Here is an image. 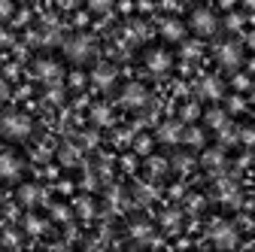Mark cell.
Listing matches in <instances>:
<instances>
[{
	"mask_svg": "<svg viewBox=\"0 0 255 252\" xmlns=\"http://www.w3.org/2000/svg\"><path fill=\"white\" fill-rule=\"evenodd\" d=\"M0 134H3L6 140H27L30 134H34V122H30V116L27 113H21V110H9V113H3L0 116Z\"/></svg>",
	"mask_w": 255,
	"mask_h": 252,
	"instance_id": "6da1fadb",
	"label": "cell"
},
{
	"mask_svg": "<svg viewBox=\"0 0 255 252\" xmlns=\"http://www.w3.org/2000/svg\"><path fill=\"white\" fill-rule=\"evenodd\" d=\"M64 46V55H67L73 64H85V61L94 58V52H98V46H94V40L88 34H73L61 43Z\"/></svg>",
	"mask_w": 255,
	"mask_h": 252,
	"instance_id": "7a4b0ae2",
	"label": "cell"
},
{
	"mask_svg": "<svg viewBox=\"0 0 255 252\" xmlns=\"http://www.w3.org/2000/svg\"><path fill=\"white\" fill-rule=\"evenodd\" d=\"M210 240H213V246H219V249H234V246L240 243L237 228H234L231 222H225V219H216V222L210 225Z\"/></svg>",
	"mask_w": 255,
	"mask_h": 252,
	"instance_id": "3957f363",
	"label": "cell"
},
{
	"mask_svg": "<svg viewBox=\"0 0 255 252\" xmlns=\"http://www.w3.org/2000/svg\"><path fill=\"white\" fill-rule=\"evenodd\" d=\"M188 27L195 30L198 37H213L216 30H219V18H216V12H213V9L198 6L195 12H191V18H188Z\"/></svg>",
	"mask_w": 255,
	"mask_h": 252,
	"instance_id": "277c9868",
	"label": "cell"
},
{
	"mask_svg": "<svg viewBox=\"0 0 255 252\" xmlns=\"http://www.w3.org/2000/svg\"><path fill=\"white\" fill-rule=\"evenodd\" d=\"M216 61H219L225 70H240V64H243V46L234 43V40L219 43V46H216Z\"/></svg>",
	"mask_w": 255,
	"mask_h": 252,
	"instance_id": "5b68a950",
	"label": "cell"
},
{
	"mask_svg": "<svg viewBox=\"0 0 255 252\" xmlns=\"http://www.w3.org/2000/svg\"><path fill=\"white\" fill-rule=\"evenodd\" d=\"M34 79H40L43 85H58L64 79V70L55 58H37L34 61Z\"/></svg>",
	"mask_w": 255,
	"mask_h": 252,
	"instance_id": "8992f818",
	"label": "cell"
},
{
	"mask_svg": "<svg viewBox=\"0 0 255 252\" xmlns=\"http://www.w3.org/2000/svg\"><path fill=\"white\" fill-rule=\"evenodd\" d=\"M119 104L128 107V110H143V107L149 104L146 85H143V82H128V85L122 88V94H119Z\"/></svg>",
	"mask_w": 255,
	"mask_h": 252,
	"instance_id": "52a82bcc",
	"label": "cell"
},
{
	"mask_svg": "<svg viewBox=\"0 0 255 252\" xmlns=\"http://www.w3.org/2000/svg\"><path fill=\"white\" fill-rule=\"evenodd\" d=\"M21 173H24L21 155H15L12 149H3V152H0V179H3V182H15Z\"/></svg>",
	"mask_w": 255,
	"mask_h": 252,
	"instance_id": "ba28073f",
	"label": "cell"
},
{
	"mask_svg": "<svg viewBox=\"0 0 255 252\" xmlns=\"http://www.w3.org/2000/svg\"><path fill=\"white\" fill-rule=\"evenodd\" d=\"M143 61H146V70L155 73V76H164V73L173 67V55H170L167 49H149Z\"/></svg>",
	"mask_w": 255,
	"mask_h": 252,
	"instance_id": "9c48e42d",
	"label": "cell"
},
{
	"mask_svg": "<svg viewBox=\"0 0 255 252\" xmlns=\"http://www.w3.org/2000/svg\"><path fill=\"white\" fill-rule=\"evenodd\" d=\"M91 82L98 85L101 91H113L116 82H119V70H116L113 64H94V70H91Z\"/></svg>",
	"mask_w": 255,
	"mask_h": 252,
	"instance_id": "30bf717a",
	"label": "cell"
},
{
	"mask_svg": "<svg viewBox=\"0 0 255 252\" xmlns=\"http://www.w3.org/2000/svg\"><path fill=\"white\" fill-rule=\"evenodd\" d=\"M182 122H176V119H170V122H161L158 125V131H155V140L158 143H167V146H176V143H182Z\"/></svg>",
	"mask_w": 255,
	"mask_h": 252,
	"instance_id": "8fae6325",
	"label": "cell"
},
{
	"mask_svg": "<svg viewBox=\"0 0 255 252\" xmlns=\"http://www.w3.org/2000/svg\"><path fill=\"white\" fill-rule=\"evenodd\" d=\"M198 94H201L204 101H222V94H225V82H222L219 76H201Z\"/></svg>",
	"mask_w": 255,
	"mask_h": 252,
	"instance_id": "7c38bea8",
	"label": "cell"
},
{
	"mask_svg": "<svg viewBox=\"0 0 255 252\" xmlns=\"http://www.w3.org/2000/svg\"><path fill=\"white\" fill-rule=\"evenodd\" d=\"M18 201H21L24 207H37V204L46 201V188L37 185V182H24V185L18 188Z\"/></svg>",
	"mask_w": 255,
	"mask_h": 252,
	"instance_id": "4fadbf2b",
	"label": "cell"
},
{
	"mask_svg": "<svg viewBox=\"0 0 255 252\" xmlns=\"http://www.w3.org/2000/svg\"><path fill=\"white\" fill-rule=\"evenodd\" d=\"M161 37L167 43H182L185 40V24L179 18H164L161 21Z\"/></svg>",
	"mask_w": 255,
	"mask_h": 252,
	"instance_id": "5bb4252c",
	"label": "cell"
},
{
	"mask_svg": "<svg viewBox=\"0 0 255 252\" xmlns=\"http://www.w3.org/2000/svg\"><path fill=\"white\" fill-rule=\"evenodd\" d=\"M201 164H204L207 170H222V167H225V149H222V146L207 149V152L201 155Z\"/></svg>",
	"mask_w": 255,
	"mask_h": 252,
	"instance_id": "9a60e30c",
	"label": "cell"
},
{
	"mask_svg": "<svg viewBox=\"0 0 255 252\" xmlns=\"http://www.w3.org/2000/svg\"><path fill=\"white\" fill-rule=\"evenodd\" d=\"M79 155H82V149H79L76 143H64V146L58 149V161H61L64 167H76V164H79Z\"/></svg>",
	"mask_w": 255,
	"mask_h": 252,
	"instance_id": "2e32d148",
	"label": "cell"
},
{
	"mask_svg": "<svg viewBox=\"0 0 255 252\" xmlns=\"http://www.w3.org/2000/svg\"><path fill=\"white\" fill-rule=\"evenodd\" d=\"M21 228H24L27 234H34V237H37V234H46L49 222H46V219H40L37 213H27V216H24V222H21Z\"/></svg>",
	"mask_w": 255,
	"mask_h": 252,
	"instance_id": "e0dca14e",
	"label": "cell"
},
{
	"mask_svg": "<svg viewBox=\"0 0 255 252\" xmlns=\"http://www.w3.org/2000/svg\"><path fill=\"white\" fill-rule=\"evenodd\" d=\"M204 122H207V128L219 131V128H225V125H228V113H225V110H219V107H213V110L204 113Z\"/></svg>",
	"mask_w": 255,
	"mask_h": 252,
	"instance_id": "ac0fdd59",
	"label": "cell"
},
{
	"mask_svg": "<svg viewBox=\"0 0 255 252\" xmlns=\"http://www.w3.org/2000/svg\"><path fill=\"white\" fill-rule=\"evenodd\" d=\"M152 234H155V228H152L149 222H143V219L131 225V237H134L137 243H152Z\"/></svg>",
	"mask_w": 255,
	"mask_h": 252,
	"instance_id": "d6986e66",
	"label": "cell"
},
{
	"mask_svg": "<svg viewBox=\"0 0 255 252\" xmlns=\"http://www.w3.org/2000/svg\"><path fill=\"white\" fill-rule=\"evenodd\" d=\"M179 222H182V213H179L176 207H170V210L161 213V228H164V231H176Z\"/></svg>",
	"mask_w": 255,
	"mask_h": 252,
	"instance_id": "ffe728a7",
	"label": "cell"
},
{
	"mask_svg": "<svg viewBox=\"0 0 255 252\" xmlns=\"http://www.w3.org/2000/svg\"><path fill=\"white\" fill-rule=\"evenodd\" d=\"M170 167H173L176 173H188L191 167H195V158H191L188 152H176V155H173V161H170Z\"/></svg>",
	"mask_w": 255,
	"mask_h": 252,
	"instance_id": "44dd1931",
	"label": "cell"
},
{
	"mask_svg": "<svg viewBox=\"0 0 255 252\" xmlns=\"http://www.w3.org/2000/svg\"><path fill=\"white\" fill-rule=\"evenodd\" d=\"M219 201H225V204H237L240 201V195H237V185L234 182H219Z\"/></svg>",
	"mask_w": 255,
	"mask_h": 252,
	"instance_id": "7402d4cb",
	"label": "cell"
},
{
	"mask_svg": "<svg viewBox=\"0 0 255 252\" xmlns=\"http://www.w3.org/2000/svg\"><path fill=\"white\" fill-rule=\"evenodd\" d=\"M91 122H94V125H113V110H110L107 104L91 107Z\"/></svg>",
	"mask_w": 255,
	"mask_h": 252,
	"instance_id": "603a6c76",
	"label": "cell"
},
{
	"mask_svg": "<svg viewBox=\"0 0 255 252\" xmlns=\"http://www.w3.org/2000/svg\"><path fill=\"white\" fill-rule=\"evenodd\" d=\"M107 201H110V207H113V210H122V207H128V195H125V188H119V185L107 188Z\"/></svg>",
	"mask_w": 255,
	"mask_h": 252,
	"instance_id": "cb8c5ba5",
	"label": "cell"
},
{
	"mask_svg": "<svg viewBox=\"0 0 255 252\" xmlns=\"http://www.w3.org/2000/svg\"><path fill=\"white\" fill-rule=\"evenodd\" d=\"M182 140H185L188 146H195V149H198V146H204V131L191 125V128H185V131H182Z\"/></svg>",
	"mask_w": 255,
	"mask_h": 252,
	"instance_id": "d4e9b609",
	"label": "cell"
},
{
	"mask_svg": "<svg viewBox=\"0 0 255 252\" xmlns=\"http://www.w3.org/2000/svg\"><path fill=\"white\" fill-rule=\"evenodd\" d=\"M76 213H79L82 219H91L94 213H98V207H94L91 198H79V201H76Z\"/></svg>",
	"mask_w": 255,
	"mask_h": 252,
	"instance_id": "484cf974",
	"label": "cell"
},
{
	"mask_svg": "<svg viewBox=\"0 0 255 252\" xmlns=\"http://www.w3.org/2000/svg\"><path fill=\"white\" fill-rule=\"evenodd\" d=\"M46 104H52V107L64 104V85H61V82H58V85H49V91H46Z\"/></svg>",
	"mask_w": 255,
	"mask_h": 252,
	"instance_id": "4316f807",
	"label": "cell"
},
{
	"mask_svg": "<svg viewBox=\"0 0 255 252\" xmlns=\"http://www.w3.org/2000/svg\"><path fill=\"white\" fill-rule=\"evenodd\" d=\"M128 40H134V43L146 40V24L143 21H131V24H128Z\"/></svg>",
	"mask_w": 255,
	"mask_h": 252,
	"instance_id": "83f0119b",
	"label": "cell"
},
{
	"mask_svg": "<svg viewBox=\"0 0 255 252\" xmlns=\"http://www.w3.org/2000/svg\"><path fill=\"white\" fill-rule=\"evenodd\" d=\"M219 137H222V143H237V140H240V128L225 125V128H219Z\"/></svg>",
	"mask_w": 255,
	"mask_h": 252,
	"instance_id": "f1b7e54d",
	"label": "cell"
},
{
	"mask_svg": "<svg viewBox=\"0 0 255 252\" xmlns=\"http://www.w3.org/2000/svg\"><path fill=\"white\" fill-rule=\"evenodd\" d=\"M167 167H170V164H167L164 158H155V155L149 158V173H152V176H161V173H164Z\"/></svg>",
	"mask_w": 255,
	"mask_h": 252,
	"instance_id": "f546056e",
	"label": "cell"
},
{
	"mask_svg": "<svg viewBox=\"0 0 255 252\" xmlns=\"http://www.w3.org/2000/svg\"><path fill=\"white\" fill-rule=\"evenodd\" d=\"M134 198H137L140 204H149V201L155 198V188H149V185H137V188H134Z\"/></svg>",
	"mask_w": 255,
	"mask_h": 252,
	"instance_id": "4dcf8cb0",
	"label": "cell"
},
{
	"mask_svg": "<svg viewBox=\"0 0 255 252\" xmlns=\"http://www.w3.org/2000/svg\"><path fill=\"white\" fill-rule=\"evenodd\" d=\"M179 116H182V122H195V119L201 116V107H198V104H185V107L179 110Z\"/></svg>",
	"mask_w": 255,
	"mask_h": 252,
	"instance_id": "1f68e13d",
	"label": "cell"
},
{
	"mask_svg": "<svg viewBox=\"0 0 255 252\" xmlns=\"http://www.w3.org/2000/svg\"><path fill=\"white\" fill-rule=\"evenodd\" d=\"M52 219H55V222H70V207L55 204V207H52Z\"/></svg>",
	"mask_w": 255,
	"mask_h": 252,
	"instance_id": "d6a6232c",
	"label": "cell"
},
{
	"mask_svg": "<svg viewBox=\"0 0 255 252\" xmlns=\"http://www.w3.org/2000/svg\"><path fill=\"white\" fill-rule=\"evenodd\" d=\"M88 9L98 12V15H101V12H110V9H113V0H88Z\"/></svg>",
	"mask_w": 255,
	"mask_h": 252,
	"instance_id": "836d02e7",
	"label": "cell"
},
{
	"mask_svg": "<svg viewBox=\"0 0 255 252\" xmlns=\"http://www.w3.org/2000/svg\"><path fill=\"white\" fill-rule=\"evenodd\" d=\"M198 55H201V46H198V43H182V58L195 61Z\"/></svg>",
	"mask_w": 255,
	"mask_h": 252,
	"instance_id": "e575fe53",
	"label": "cell"
},
{
	"mask_svg": "<svg viewBox=\"0 0 255 252\" xmlns=\"http://www.w3.org/2000/svg\"><path fill=\"white\" fill-rule=\"evenodd\" d=\"M225 24H228V30H240V27H243V15H240V12H231V15L225 18Z\"/></svg>",
	"mask_w": 255,
	"mask_h": 252,
	"instance_id": "d590c367",
	"label": "cell"
},
{
	"mask_svg": "<svg viewBox=\"0 0 255 252\" xmlns=\"http://www.w3.org/2000/svg\"><path fill=\"white\" fill-rule=\"evenodd\" d=\"M15 12V0H0V18H9Z\"/></svg>",
	"mask_w": 255,
	"mask_h": 252,
	"instance_id": "8d00e7d4",
	"label": "cell"
},
{
	"mask_svg": "<svg viewBox=\"0 0 255 252\" xmlns=\"http://www.w3.org/2000/svg\"><path fill=\"white\" fill-rule=\"evenodd\" d=\"M204 204H207V201H204L201 195H191V198H188V210H191V213H201Z\"/></svg>",
	"mask_w": 255,
	"mask_h": 252,
	"instance_id": "74e56055",
	"label": "cell"
},
{
	"mask_svg": "<svg viewBox=\"0 0 255 252\" xmlns=\"http://www.w3.org/2000/svg\"><path fill=\"white\" fill-rule=\"evenodd\" d=\"M134 149H137L140 155H149V149H152V140H149V137H140V140L134 143Z\"/></svg>",
	"mask_w": 255,
	"mask_h": 252,
	"instance_id": "f35d334b",
	"label": "cell"
},
{
	"mask_svg": "<svg viewBox=\"0 0 255 252\" xmlns=\"http://www.w3.org/2000/svg\"><path fill=\"white\" fill-rule=\"evenodd\" d=\"M9 94H12V91H9V82L0 76V104H6V101H9Z\"/></svg>",
	"mask_w": 255,
	"mask_h": 252,
	"instance_id": "ab89813d",
	"label": "cell"
},
{
	"mask_svg": "<svg viewBox=\"0 0 255 252\" xmlns=\"http://www.w3.org/2000/svg\"><path fill=\"white\" fill-rule=\"evenodd\" d=\"M234 85H237L240 91H246V88H249L252 82H249V76H243V73H237V76H234Z\"/></svg>",
	"mask_w": 255,
	"mask_h": 252,
	"instance_id": "60d3db41",
	"label": "cell"
},
{
	"mask_svg": "<svg viewBox=\"0 0 255 252\" xmlns=\"http://www.w3.org/2000/svg\"><path fill=\"white\" fill-rule=\"evenodd\" d=\"M55 3H58L61 9H76V6L82 3V0H55Z\"/></svg>",
	"mask_w": 255,
	"mask_h": 252,
	"instance_id": "b9f144b4",
	"label": "cell"
},
{
	"mask_svg": "<svg viewBox=\"0 0 255 252\" xmlns=\"http://www.w3.org/2000/svg\"><path fill=\"white\" fill-rule=\"evenodd\" d=\"M82 85H85V76L82 73H73L70 76V88H82Z\"/></svg>",
	"mask_w": 255,
	"mask_h": 252,
	"instance_id": "7bdbcfd3",
	"label": "cell"
},
{
	"mask_svg": "<svg viewBox=\"0 0 255 252\" xmlns=\"http://www.w3.org/2000/svg\"><path fill=\"white\" fill-rule=\"evenodd\" d=\"M94 143H98V134H94V131L82 134V146H94Z\"/></svg>",
	"mask_w": 255,
	"mask_h": 252,
	"instance_id": "ee69618b",
	"label": "cell"
},
{
	"mask_svg": "<svg viewBox=\"0 0 255 252\" xmlns=\"http://www.w3.org/2000/svg\"><path fill=\"white\" fill-rule=\"evenodd\" d=\"M240 140H243V143H255V131H252V128L240 131Z\"/></svg>",
	"mask_w": 255,
	"mask_h": 252,
	"instance_id": "f6af8a7d",
	"label": "cell"
},
{
	"mask_svg": "<svg viewBox=\"0 0 255 252\" xmlns=\"http://www.w3.org/2000/svg\"><path fill=\"white\" fill-rule=\"evenodd\" d=\"M228 110H231V113L243 110V101H240V98H231V101H228Z\"/></svg>",
	"mask_w": 255,
	"mask_h": 252,
	"instance_id": "bcb514c9",
	"label": "cell"
},
{
	"mask_svg": "<svg viewBox=\"0 0 255 252\" xmlns=\"http://www.w3.org/2000/svg\"><path fill=\"white\" fill-rule=\"evenodd\" d=\"M82 185H85V188H94V185H98V179H94V176H91V173H88V176H85V179H82Z\"/></svg>",
	"mask_w": 255,
	"mask_h": 252,
	"instance_id": "7dc6e473",
	"label": "cell"
},
{
	"mask_svg": "<svg viewBox=\"0 0 255 252\" xmlns=\"http://www.w3.org/2000/svg\"><path fill=\"white\" fill-rule=\"evenodd\" d=\"M3 243H9V246H12V243H18V234H12V231H9V234L3 237Z\"/></svg>",
	"mask_w": 255,
	"mask_h": 252,
	"instance_id": "c3c4849f",
	"label": "cell"
},
{
	"mask_svg": "<svg viewBox=\"0 0 255 252\" xmlns=\"http://www.w3.org/2000/svg\"><path fill=\"white\" fill-rule=\"evenodd\" d=\"M0 43H9V34H6V30H0Z\"/></svg>",
	"mask_w": 255,
	"mask_h": 252,
	"instance_id": "681fc988",
	"label": "cell"
},
{
	"mask_svg": "<svg viewBox=\"0 0 255 252\" xmlns=\"http://www.w3.org/2000/svg\"><path fill=\"white\" fill-rule=\"evenodd\" d=\"M249 46L255 49V30H252V34H249Z\"/></svg>",
	"mask_w": 255,
	"mask_h": 252,
	"instance_id": "f907efd6",
	"label": "cell"
},
{
	"mask_svg": "<svg viewBox=\"0 0 255 252\" xmlns=\"http://www.w3.org/2000/svg\"><path fill=\"white\" fill-rule=\"evenodd\" d=\"M246 6H255V0H246Z\"/></svg>",
	"mask_w": 255,
	"mask_h": 252,
	"instance_id": "816d5d0a",
	"label": "cell"
}]
</instances>
